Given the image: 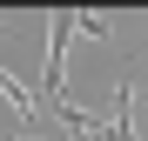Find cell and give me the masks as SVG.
Segmentation results:
<instances>
[{
	"label": "cell",
	"instance_id": "cell-1",
	"mask_svg": "<svg viewBox=\"0 0 148 141\" xmlns=\"http://www.w3.org/2000/svg\"><path fill=\"white\" fill-rule=\"evenodd\" d=\"M0 94H7V101H14L20 114H27V134H40V108H34V94H27V87H20V81L7 74V67H0Z\"/></svg>",
	"mask_w": 148,
	"mask_h": 141
}]
</instances>
